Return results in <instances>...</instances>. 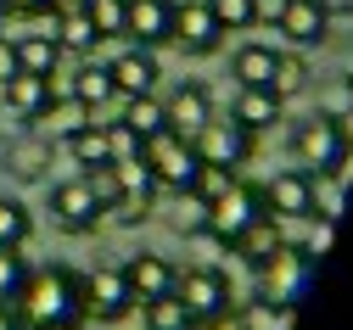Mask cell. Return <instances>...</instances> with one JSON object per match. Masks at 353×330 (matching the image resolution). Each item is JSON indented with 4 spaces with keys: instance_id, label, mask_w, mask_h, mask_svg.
<instances>
[{
    "instance_id": "cell-1",
    "label": "cell",
    "mask_w": 353,
    "mask_h": 330,
    "mask_svg": "<svg viewBox=\"0 0 353 330\" xmlns=\"http://www.w3.org/2000/svg\"><path fill=\"white\" fill-rule=\"evenodd\" d=\"M17 330H79L84 324V274L73 269H28L12 297Z\"/></svg>"
},
{
    "instance_id": "cell-2",
    "label": "cell",
    "mask_w": 353,
    "mask_h": 330,
    "mask_svg": "<svg viewBox=\"0 0 353 330\" xmlns=\"http://www.w3.org/2000/svg\"><path fill=\"white\" fill-rule=\"evenodd\" d=\"M292 157L308 174H342L347 179V157H353V140L342 129V118H308L292 129Z\"/></svg>"
},
{
    "instance_id": "cell-3",
    "label": "cell",
    "mask_w": 353,
    "mask_h": 330,
    "mask_svg": "<svg viewBox=\"0 0 353 330\" xmlns=\"http://www.w3.org/2000/svg\"><path fill=\"white\" fill-rule=\"evenodd\" d=\"M141 157H146V168H152V179H157V191H191V179H196V168H202L196 146H191L185 134H174V129L152 134L146 146H141Z\"/></svg>"
},
{
    "instance_id": "cell-4",
    "label": "cell",
    "mask_w": 353,
    "mask_h": 330,
    "mask_svg": "<svg viewBox=\"0 0 353 330\" xmlns=\"http://www.w3.org/2000/svg\"><path fill=\"white\" fill-rule=\"evenodd\" d=\"M258 213H263L258 185H247V179H230V191H219V196L208 202V229H202V235H213L219 247H236V241H241V229H247Z\"/></svg>"
},
{
    "instance_id": "cell-5",
    "label": "cell",
    "mask_w": 353,
    "mask_h": 330,
    "mask_svg": "<svg viewBox=\"0 0 353 330\" xmlns=\"http://www.w3.org/2000/svg\"><path fill=\"white\" fill-rule=\"evenodd\" d=\"M174 297L185 302L191 324H208L219 313H230V280L219 269H208V263H196V269H185L180 280H174Z\"/></svg>"
},
{
    "instance_id": "cell-6",
    "label": "cell",
    "mask_w": 353,
    "mask_h": 330,
    "mask_svg": "<svg viewBox=\"0 0 353 330\" xmlns=\"http://www.w3.org/2000/svg\"><path fill=\"white\" fill-rule=\"evenodd\" d=\"M191 146H196L202 163L236 174V168H247V157H252V134H247L236 118H208V123L191 134Z\"/></svg>"
},
{
    "instance_id": "cell-7",
    "label": "cell",
    "mask_w": 353,
    "mask_h": 330,
    "mask_svg": "<svg viewBox=\"0 0 353 330\" xmlns=\"http://www.w3.org/2000/svg\"><path fill=\"white\" fill-rule=\"evenodd\" d=\"M101 218H107V207L96 202L90 185H84V174L51 185V224H57V229H68V235H90V229H101Z\"/></svg>"
},
{
    "instance_id": "cell-8",
    "label": "cell",
    "mask_w": 353,
    "mask_h": 330,
    "mask_svg": "<svg viewBox=\"0 0 353 330\" xmlns=\"http://www.w3.org/2000/svg\"><path fill=\"white\" fill-rule=\"evenodd\" d=\"M303 280H308V258H303V247L286 241V247H275L258 263V297L263 302H297Z\"/></svg>"
},
{
    "instance_id": "cell-9",
    "label": "cell",
    "mask_w": 353,
    "mask_h": 330,
    "mask_svg": "<svg viewBox=\"0 0 353 330\" xmlns=\"http://www.w3.org/2000/svg\"><path fill=\"white\" fill-rule=\"evenodd\" d=\"M258 196H263V213H275V218H314V179H308V168H281Z\"/></svg>"
},
{
    "instance_id": "cell-10",
    "label": "cell",
    "mask_w": 353,
    "mask_h": 330,
    "mask_svg": "<svg viewBox=\"0 0 353 330\" xmlns=\"http://www.w3.org/2000/svg\"><path fill=\"white\" fill-rule=\"evenodd\" d=\"M135 297L123 286V269H90L84 274V319H101V324H118Z\"/></svg>"
},
{
    "instance_id": "cell-11",
    "label": "cell",
    "mask_w": 353,
    "mask_h": 330,
    "mask_svg": "<svg viewBox=\"0 0 353 330\" xmlns=\"http://www.w3.org/2000/svg\"><path fill=\"white\" fill-rule=\"evenodd\" d=\"M123 39H135L141 51L174 39V0H129L123 6Z\"/></svg>"
},
{
    "instance_id": "cell-12",
    "label": "cell",
    "mask_w": 353,
    "mask_h": 330,
    "mask_svg": "<svg viewBox=\"0 0 353 330\" xmlns=\"http://www.w3.org/2000/svg\"><path fill=\"white\" fill-rule=\"evenodd\" d=\"M123 286L135 302H152V297H168L174 291V280H180V269H174L163 252H135V258H123Z\"/></svg>"
},
{
    "instance_id": "cell-13",
    "label": "cell",
    "mask_w": 353,
    "mask_h": 330,
    "mask_svg": "<svg viewBox=\"0 0 353 330\" xmlns=\"http://www.w3.org/2000/svg\"><path fill=\"white\" fill-rule=\"evenodd\" d=\"M163 118H168V129H174V134H185V140H191V134L213 118V96H208L196 79H180V84H174L168 96H163Z\"/></svg>"
},
{
    "instance_id": "cell-14",
    "label": "cell",
    "mask_w": 353,
    "mask_h": 330,
    "mask_svg": "<svg viewBox=\"0 0 353 330\" xmlns=\"http://www.w3.org/2000/svg\"><path fill=\"white\" fill-rule=\"evenodd\" d=\"M57 79H62V73H57ZM51 101H79L84 112H96V107L118 101V96H112V73H107V62H84L73 79L51 84Z\"/></svg>"
},
{
    "instance_id": "cell-15",
    "label": "cell",
    "mask_w": 353,
    "mask_h": 330,
    "mask_svg": "<svg viewBox=\"0 0 353 330\" xmlns=\"http://www.w3.org/2000/svg\"><path fill=\"white\" fill-rule=\"evenodd\" d=\"M107 73H112V96L118 101H129V96H152L157 90V79H163V68H157V56L152 51H123L118 62H107Z\"/></svg>"
},
{
    "instance_id": "cell-16",
    "label": "cell",
    "mask_w": 353,
    "mask_h": 330,
    "mask_svg": "<svg viewBox=\"0 0 353 330\" xmlns=\"http://www.w3.org/2000/svg\"><path fill=\"white\" fill-rule=\"evenodd\" d=\"M292 45H325L331 39V12H325V0H286V12H281V23H275Z\"/></svg>"
},
{
    "instance_id": "cell-17",
    "label": "cell",
    "mask_w": 353,
    "mask_h": 330,
    "mask_svg": "<svg viewBox=\"0 0 353 330\" xmlns=\"http://www.w3.org/2000/svg\"><path fill=\"white\" fill-rule=\"evenodd\" d=\"M219 23L208 17V6H174V45H185V56H208V51H219Z\"/></svg>"
},
{
    "instance_id": "cell-18",
    "label": "cell",
    "mask_w": 353,
    "mask_h": 330,
    "mask_svg": "<svg viewBox=\"0 0 353 330\" xmlns=\"http://www.w3.org/2000/svg\"><path fill=\"white\" fill-rule=\"evenodd\" d=\"M0 90H6V107H12L23 123H34V118L51 112V79H39V73H12Z\"/></svg>"
},
{
    "instance_id": "cell-19",
    "label": "cell",
    "mask_w": 353,
    "mask_h": 330,
    "mask_svg": "<svg viewBox=\"0 0 353 330\" xmlns=\"http://www.w3.org/2000/svg\"><path fill=\"white\" fill-rule=\"evenodd\" d=\"M281 112H286V101L275 96V90H241V96H236V107H230V118H236L247 134L275 129V123H281Z\"/></svg>"
},
{
    "instance_id": "cell-20",
    "label": "cell",
    "mask_w": 353,
    "mask_h": 330,
    "mask_svg": "<svg viewBox=\"0 0 353 330\" xmlns=\"http://www.w3.org/2000/svg\"><path fill=\"white\" fill-rule=\"evenodd\" d=\"M51 39L62 45V56H68V51H73V56H90L96 45H101V39H96V23L84 17V6H73V12L57 6V12H51Z\"/></svg>"
},
{
    "instance_id": "cell-21",
    "label": "cell",
    "mask_w": 353,
    "mask_h": 330,
    "mask_svg": "<svg viewBox=\"0 0 353 330\" xmlns=\"http://www.w3.org/2000/svg\"><path fill=\"white\" fill-rule=\"evenodd\" d=\"M0 163H6V174L12 179H39V174H46L51 168V140H34V134H23V140H12V146L6 152H0Z\"/></svg>"
},
{
    "instance_id": "cell-22",
    "label": "cell",
    "mask_w": 353,
    "mask_h": 330,
    "mask_svg": "<svg viewBox=\"0 0 353 330\" xmlns=\"http://www.w3.org/2000/svg\"><path fill=\"white\" fill-rule=\"evenodd\" d=\"M12 51H17V73H39V79H51L62 68V45L51 34H23L12 39Z\"/></svg>"
},
{
    "instance_id": "cell-23",
    "label": "cell",
    "mask_w": 353,
    "mask_h": 330,
    "mask_svg": "<svg viewBox=\"0 0 353 330\" xmlns=\"http://www.w3.org/2000/svg\"><path fill=\"white\" fill-rule=\"evenodd\" d=\"M230 73H236V84H241V90H270V73H275V45H263V39L241 45L236 62H230Z\"/></svg>"
},
{
    "instance_id": "cell-24",
    "label": "cell",
    "mask_w": 353,
    "mask_h": 330,
    "mask_svg": "<svg viewBox=\"0 0 353 330\" xmlns=\"http://www.w3.org/2000/svg\"><path fill=\"white\" fill-rule=\"evenodd\" d=\"M62 146H68V157H73L79 168H101V163H112V152H107V123H79V129H68Z\"/></svg>"
},
{
    "instance_id": "cell-25",
    "label": "cell",
    "mask_w": 353,
    "mask_h": 330,
    "mask_svg": "<svg viewBox=\"0 0 353 330\" xmlns=\"http://www.w3.org/2000/svg\"><path fill=\"white\" fill-rule=\"evenodd\" d=\"M275 247H286V241H281V218H275V213H258V218L241 229V241H236V252H241L252 269H258L263 258H270Z\"/></svg>"
},
{
    "instance_id": "cell-26",
    "label": "cell",
    "mask_w": 353,
    "mask_h": 330,
    "mask_svg": "<svg viewBox=\"0 0 353 330\" xmlns=\"http://www.w3.org/2000/svg\"><path fill=\"white\" fill-rule=\"evenodd\" d=\"M118 123L135 129V134H141V146H146L152 134H163V129H168V118H163V101H157V96H129V101H123V112H118Z\"/></svg>"
},
{
    "instance_id": "cell-27",
    "label": "cell",
    "mask_w": 353,
    "mask_h": 330,
    "mask_svg": "<svg viewBox=\"0 0 353 330\" xmlns=\"http://www.w3.org/2000/svg\"><path fill=\"white\" fill-rule=\"evenodd\" d=\"M141 319H146V330H191V313H185V302L174 297V291L141 302Z\"/></svg>"
},
{
    "instance_id": "cell-28",
    "label": "cell",
    "mask_w": 353,
    "mask_h": 330,
    "mask_svg": "<svg viewBox=\"0 0 353 330\" xmlns=\"http://www.w3.org/2000/svg\"><path fill=\"white\" fill-rule=\"evenodd\" d=\"M303 84H308V62H303L297 51H275V73H270V90H275L281 101H292Z\"/></svg>"
},
{
    "instance_id": "cell-29",
    "label": "cell",
    "mask_w": 353,
    "mask_h": 330,
    "mask_svg": "<svg viewBox=\"0 0 353 330\" xmlns=\"http://www.w3.org/2000/svg\"><path fill=\"white\" fill-rule=\"evenodd\" d=\"M34 235V218H28V207L17 202V196H0V247H23Z\"/></svg>"
},
{
    "instance_id": "cell-30",
    "label": "cell",
    "mask_w": 353,
    "mask_h": 330,
    "mask_svg": "<svg viewBox=\"0 0 353 330\" xmlns=\"http://www.w3.org/2000/svg\"><path fill=\"white\" fill-rule=\"evenodd\" d=\"M236 319H241V330H286V324H292V302H263V297H258V302H247Z\"/></svg>"
},
{
    "instance_id": "cell-31",
    "label": "cell",
    "mask_w": 353,
    "mask_h": 330,
    "mask_svg": "<svg viewBox=\"0 0 353 330\" xmlns=\"http://www.w3.org/2000/svg\"><path fill=\"white\" fill-rule=\"evenodd\" d=\"M208 17L219 23V34H241V28H252V23H258L252 0H208Z\"/></svg>"
},
{
    "instance_id": "cell-32",
    "label": "cell",
    "mask_w": 353,
    "mask_h": 330,
    "mask_svg": "<svg viewBox=\"0 0 353 330\" xmlns=\"http://www.w3.org/2000/svg\"><path fill=\"white\" fill-rule=\"evenodd\" d=\"M123 6L129 0H84V17L96 23V39H123Z\"/></svg>"
},
{
    "instance_id": "cell-33",
    "label": "cell",
    "mask_w": 353,
    "mask_h": 330,
    "mask_svg": "<svg viewBox=\"0 0 353 330\" xmlns=\"http://www.w3.org/2000/svg\"><path fill=\"white\" fill-rule=\"evenodd\" d=\"M152 207H157V191H123L107 213H112L123 229H135V224H146V218H152Z\"/></svg>"
},
{
    "instance_id": "cell-34",
    "label": "cell",
    "mask_w": 353,
    "mask_h": 330,
    "mask_svg": "<svg viewBox=\"0 0 353 330\" xmlns=\"http://www.w3.org/2000/svg\"><path fill=\"white\" fill-rule=\"evenodd\" d=\"M23 280H28L23 247H0V302H12V297L23 291Z\"/></svg>"
},
{
    "instance_id": "cell-35",
    "label": "cell",
    "mask_w": 353,
    "mask_h": 330,
    "mask_svg": "<svg viewBox=\"0 0 353 330\" xmlns=\"http://www.w3.org/2000/svg\"><path fill=\"white\" fill-rule=\"evenodd\" d=\"M180 202H174V229L180 235H202L208 229V202L196 196V191H174Z\"/></svg>"
},
{
    "instance_id": "cell-36",
    "label": "cell",
    "mask_w": 353,
    "mask_h": 330,
    "mask_svg": "<svg viewBox=\"0 0 353 330\" xmlns=\"http://www.w3.org/2000/svg\"><path fill=\"white\" fill-rule=\"evenodd\" d=\"M112 179H118V196H123V191H157V179H152L146 157H123V163H112Z\"/></svg>"
},
{
    "instance_id": "cell-37",
    "label": "cell",
    "mask_w": 353,
    "mask_h": 330,
    "mask_svg": "<svg viewBox=\"0 0 353 330\" xmlns=\"http://www.w3.org/2000/svg\"><path fill=\"white\" fill-rule=\"evenodd\" d=\"M308 179H314V213L336 218L342 213V174H308Z\"/></svg>"
},
{
    "instance_id": "cell-38",
    "label": "cell",
    "mask_w": 353,
    "mask_h": 330,
    "mask_svg": "<svg viewBox=\"0 0 353 330\" xmlns=\"http://www.w3.org/2000/svg\"><path fill=\"white\" fill-rule=\"evenodd\" d=\"M331 235H336V218H320V213H314L308 235L297 241V247H303V258H308V263H314V258H325V252H331Z\"/></svg>"
},
{
    "instance_id": "cell-39",
    "label": "cell",
    "mask_w": 353,
    "mask_h": 330,
    "mask_svg": "<svg viewBox=\"0 0 353 330\" xmlns=\"http://www.w3.org/2000/svg\"><path fill=\"white\" fill-rule=\"evenodd\" d=\"M107 152H112V163H123V157H141V134L129 129V123H107Z\"/></svg>"
},
{
    "instance_id": "cell-40",
    "label": "cell",
    "mask_w": 353,
    "mask_h": 330,
    "mask_svg": "<svg viewBox=\"0 0 353 330\" xmlns=\"http://www.w3.org/2000/svg\"><path fill=\"white\" fill-rule=\"evenodd\" d=\"M230 179H236L230 168H213V163H202V168H196V179H191V191H196L202 202H213L219 191H230Z\"/></svg>"
},
{
    "instance_id": "cell-41",
    "label": "cell",
    "mask_w": 353,
    "mask_h": 330,
    "mask_svg": "<svg viewBox=\"0 0 353 330\" xmlns=\"http://www.w3.org/2000/svg\"><path fill=\"white\" fill-rule=\"evenodd\" d=\"M57 6H62V0H6L12 17H51Z\"/></svg>"
},
{
    "instance_id": "cell-42",
    "label": "cell",
    "mask_w": 353,
    "mask_h": 330,
    "mask_svg": "<svg viewBox=\"0 0 353 330\" xmlns=\"http://www.w3.org/2000/svg\"><path fill=\"white\" fill-rule=\"evenodd\" d=\"M12 73H17V51H12V39L0 34V84H6Z\"/></svg>"
},
{
    "instance_id": "cell-43",
    "label": "cell",
    "mask_w": 353,
    "mask_h": 330,
    "mask_svg": "<svg viewBox=\"0 0 353 330\" xmlns=\"http://www.w3.org/2000/svg\"><path fill=\"white\" fill-rule=\"evenodd\" d=\"M252 12H258V23H281L286 0H252Z\"/></svg>"
},
{
    "instance_id": "cell-44",
    "label": "cell",
    "mask_w": 353,
    "mask_h": 330,
    "mask_svg": "<svg viewBox=\"0 0 353 330\" xmlns=\"http://www.w3.org/2000/svg\"><path fill=\"white\" fill-rule=\"evenodd\" d=\"M208 324H213V330H241V319H236V313H219V319H208Z\"/></svg>"
},
{
    "instance_id": "cell-45",
    "label": "cell",
    "mask_w": 353,
    "mask_h": 330,
    "mask_svg": "<svg viewBox=\"0 0 353 330\" xmlns=\"http://www.w3.org/2000/svg\"><path fill=\"white\" fill-rule=\"evenodd\" d=\"M325 12H347L353 17V0H325Z\"/></svg>"
},
{
    "instance_id": "cell-46",
    "label": "cell",
    "mask_w": 353,
    "mask_h": 330,
    "mask_svg": "<svg viewBox=\"0 0 353 330\" xmlns=\"http://www.w3.org/2000/svg\"><path fill=\"white\" fill-rule=\"evenodd\" d=\"M6 17H12V12H6V0H0V34H6Z\"/></svg>"
},
{
    "instance_id": "cell-47",
    "label": "cell",
    "mask_w": 353,
    "mask_h": 330,
    "mask_svg": "<svg viewBox=\"0 0 353 330\" xmlns=\"http://www.w3.org/2000/svg\"><path fill=\"white\" fill-rule=\"evenodd\" d=\"M0 330H17V319H6V313H0Z\"/></svg>"
},
{
    "instance_id": "cell-48",
    "label": "cell",
    "mask_w": 353,
    "mask_h": 330,
    "mask_svg": "<svg viewBox=\"0 0 353 330\" xmlns=\"http://www.w3.org/2000/svg\"><path fill=\"white\" fill-rule=\"evenodd\" d=\"M347 101H353V73H347Z\"/></svg>"
}]
</instances>
